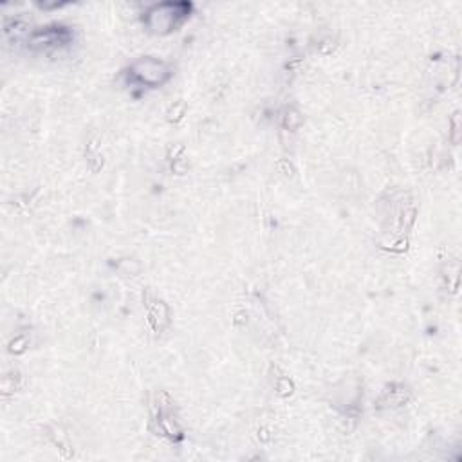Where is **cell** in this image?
<instances>
[{"instance_id":"6da1fadb","label":"cell","mask_w":462,"mask_h":462,"mask_svg":"<svg viewBox=\"0 0 462 462\" xmlns=\"http://www.w3.org/2000/svg\"><path fill=\"white\" fill-rule=\"evenodd\" d=\"M136 75L140 76L144 84L155 85V84H161V81L164 80V76H166V69H164V65L159 64V62L143 60L136 65Z\"/></svg>"}]
</instances>
